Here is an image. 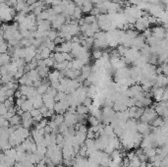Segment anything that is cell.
Here are the masks:
<instances>
[{"label":"cell","mask_w":168,"mask_h":167,"mask_svg":"<svg viewBox=\"0 0 168 167\" xmlns=\"http://www.w3.org/2000/svg\"><path fill=\"white\" fill-rule=\"evenodd\" d=\"M165 123H166V119H163L162 117H158V116H157L156 118L151 123V126L153 127V128H158V127L163 126Z\"/></svg>","instance_id":"obj_20"},{"label":"cell","mask_w":168,"mask_h":167,"mask_svg":"<svg viewBox=\"0 0 168 167\" xmlns=\"http://www.w3.org/2000/svg\"><path fill=\"white\" fill-rule=\"evenodd\" d=\"M88 123L91 124V126H98L99 123H100V121H99V120L96 118V117H94V116H90L88 118Z\"/></svg>","instance_id":"obj_34"},{"label":"cell","mask_w":168,"mask_h":167,"mask_svg":"<svg viewBox=\"0 0 168 167\" xmlns=\"http://www.w3.org/2000/svg\"><path fill=\"white\" fill-rule=\"evenodd\" d=\"M42 102H44V105L45 106V107H47V109H53L56 101H55L54 97L44 94H42Z\"/></svg>","instance_id":"obj_9"},{"label":"cell","mask_w":168,"mask_h":167,"mask_svg":"<svg viewBox=\"0 0 168 167\" xmlns=\"http://www.w3.org/2000/svg\"><path fill=\"white\" fill-rule=\"evenodd\" d=\"M157 116H158V115L156 114L155 110L153 109L152 107H149V108L144 109V111H142V114L140 117V120H141V122L148 123V124H149V125H151V123L156 118Z\"/></svg>","instance_id":"obj_1"},{"label":"cell","mask_w":168,"mask_h":167,"mask_svg":"<svg viewBox=\"0 0 168 167\" xmlns=\"http://www.w3.org/2000/svg\"><path fill=\"white\" fill-rule=\"evenodd\" d=\"M9 121L4 116H0V127H9Z\"/></svg>","instance_id":"obj_38"},{"label":"cell","mask_w":168,"mask_h":167,"mask_svg":"<svg viewBox=\"0 0 168 167\" xmlns=\"http://www.w3.org/2000/svg\"><path fill=\"white\" fill-rule=\"evenodd\" d=\"M16 154H17V151L15 148H10L8 150L4 151V154L6 156H8V157H11V158H14L15 159V156H16Z\"/></svg>","instance_id":"obj_30"},{"label":"cell","mask_w":168,"mask_h":167,"mask_svg":"<svg viewBox=\"0 0 168 167\" xmlns=\"http://www.w3.org/2000/svg\"><path fill=\"white\" fill-rule=\"evenodd\" d=\"M38 0H26V4L28 5V6H31V5H33V4H34L35 2H37Z\"/></svg>","instance_id":"obj_44"},{"label":"cell","mask_w":168,"mask_h":167,"mask_svg":"<svg viewBox=\"0 0 168 167\" xmlns=\"http://www.w3.org/2000/svg\"><path fill=\"white\" fill-rule=\"evenodd\" d=\"M91 74H92V67L88 66V64L87 65H84L83 68L81 69V76H83L85 79H88Z\"/></svg>","instance_id":"obj_25"},{"label":"cell","mask_w":168,"mask_h":167,"mask_svg":"<svg viewBox=\"0 0 168 167\" xmlns=\"http://www.w3.org/2000/svg\"><path fill=\"white\" fill-rule=\"evenodd\" d=\"M63 115H64V123H65L68 127H74L75 124H77L79 122L78 115L76 113H71V112L66 111Z\"/></svg>","instance_id":"obj_4"},{"label":"cell","mask_w":168,"mask_h":167,"mask_svg":"<svg viewBox=\"0 0 168 167\" xmlns=\"http://www.w3.org/2000/svg\"><path fill=\"white\" fill-rule=\"evenodd\" d=\"M0 80H1V83L3 84H7V83H10V82L14 81V77L12 75H10L9 73H6V74H3V75H0Z\"/></svg>","instance_id":"obj_27"},{"label":"cell","mask_w":168,"mask_h":167,"mask_svg":"<svg viewBox=\"0 0 168 167\" xmlns=\"http://www.w3.org/2000/svg\"><path fill=\"white\" fill-rule=\"evenodd\" d=\"M71 49H72V43H71L70 41H64L61 44H59V46H57L55 48V50L57 52L69 53L71 52Z\"/></svg>","instance_id":"obj_11"},{"label":"cell","mask_w":168,"mask_h":167,"mask_svg":"<svg viewBox=\"0 0 168 167\" xmlns=\"http://www.w3.org/2000/svg\"><path fill=\"white\" fill-rule=\"evenodd\" d=\"M37 68H38L37 70L38 72L39 77L42 78V79H45V78L47 77L48 73L50 72V71H49V68H47V67L44 66V65H38Z\"/></svg>","instance_id":"obj_15"},{"label":"cell","mask_w":168,"mask_h":167,"mask_svg":"<svg viewBox=\"0 0 168 167\" xmlns=\"http://www.w3.org/2000/svg\"><path fill=\"white\" fill-rule=\"evenodd\" d=\"M27 75L28 76V78L31 79V81L34 83V82L39 81L40 80V77L38 75V72L37 69H33V70H30L28 72H27Z\"/></svg>","instance_id":"obj_18"},{"label":"cell","mask_w":168,"mask_h":167,"mask_svg":"<svg viewBox=\"0 0 168 167\" xmlns=\"http://www.w3.org/2000/svg\"><path fill=\"white\" fill-rule=\"evenodd\" d=\"M96 22V17L95 16H92V15H90V16H87L84 18V24H87V25H92V23Z\"/></svg>","instance_id":"obj_32"},{"label":"cell","mask_w":168,"mask_h":167,"mask_svg":"<svg viewBox=\"0 0 168 167\" xmlns=\"http://www.w3.org/2000/svg\"><path fill=\"white\" fill-rule=\"evenodd\" d=\"M52 120L54 121V123L57 125V127H58V126L61 125V124L64 123V115L63 114H57V115L52 117Z\"/></svg>","instance_id":"obj_29"},{"label":"cell","mask_w":168,"mask_h":167,"mask_svg":"<svg viewBox=\"0 0 168 167\" xmlns=\"http://www.w3.org/2000/svg\"><path fill=\"white\" fill-rule=\"evenodd\" d=\"M140 164H141V160L139 159L137 155L134 158H132L131 160H129V167H139Z\"/></svg>","instance_id":"obj_31"},{"label":"cell","mask_w":168,"mask_h":167,"mask_svg":"<svg viewBox=\"0 0 168 167\" xmlns=\"http://www.w3.org/2000/svg\"><path fill=\"white\" fill-rule=\"evenodd\" d=\"M164 88H158V87H155L153 86L151 90V94H152V97H153L155 101H161V98H162V95H163V92H164Z\"/></svg>","instance_id":"obj_8"},{"label":"cell","mask_w":168,"mask_h":167,"mask_svg":"<svg viewBox=\"0 0 168 167\" xmlns=\"http://www.w3.org/2000/svg\"><path fill=\"white\" fill-rule=\"evenodd\" d=\"M1 26H2V21L0 20V28H1Z\"/></svg>","instance_id":"obj_47"},{"label":"cell","mask_w":168,"mask_h":167,"mask_svg":"<svg viewBox=\"0 0 168 167\" xmlns=\"http://www.w3.org/2000/svg\"><path fill=\"white\" fill-rule=\"evenodd\" d=\"M44 135H49V134L52 133V129H51V128L49 127L48 125H46V126L44 128Z\"/></svg>","instance_id":"obj_42"},{"label":"cell","mask_w":168,"mask_h":167,"mask_svg":"<svg viewBox=\"0 0 168 167\" xmlns=\"http://www.w3.org/2000/svg\"><path fill=\"white\" fill-rule=\"evenodd\" d=\"M167 77L165 75H162V74H160V75H157L155 80H154V83H153V86L155 87H158V88H166L167 86Z\"/></svg>","instance_id":"obj_10"},{"label":"cell","mask_w":168,"mask_h":167,"mask_svg":"<svg viewBox=\"0 0 168 167\" xmlns=\"http://www.w3.org/2000/svg\"><path fill=\"white\" fill-rule=\"evenodd\" d=\"M55 167H64L61 163H60V164H57V165H55Z\"/></svg>","instance_id":"obj_46"},{"label":"cell","mask_w":168,"mask_h":167,"mask_svg":"<svg viewBox=\"0 0 168 167\" xmlns=\"http://www.w3.org/2000/svg\"><path fill=\"white\" fill-rule=\"evenodd\" d=\"M88 113V107L84 104H79L76 106V114L78 115H87Z\"/></svg>","instance_id":"obj_23"},{"label":"cell","mask_w":168,"mask_h":167,"mask_svg":"<svg viewBox=\"0 0 168 167\" xmlns=\"http://www.w3.org/2000/svg\"><path fill=\"white\" fill-rule=\"evenodd\" d=\"M92 8H94V6H92V3L90 1H85L81 6L82 12L83 13H91Z\"/></svg>","instance_id":"obj_24"},{"label":"cell","mask_w":168,"mask_h":167,"mask_svg":"<svg viewBox=\"0 0 168 167\" xmlns=\"http://www.w3.org/2000/svg\"><path fill=\"white\" fill-rule=\"evenodd\" d=\"M48 81L49 83H52V82H57V81H60V72L57 70L52 71V72H49L48 73Z\"/></svg>","instance_id":"obj_17"},{"label":"cell","mask_w":168,"mask_h":167,"mask_svg":"<svg viewBox=\"0 0 168 167\" xmlns=\"http://www.w3.org/2000/svg\"><path fill=\"white\" fill-rule=\"evenodd\" d=\"M7 112H8V108L3 103H0V116H5Z\"/></svg>","instance_id":"obj_40"},{"label":"cell","mask_w":168,"mask_h":167,"mask_svg":"<svg viewBox=\"0 0 168 167\" xmlns=\"http://www.w3.org/2000/svg\"><path fill=\"white\" fill-rule=\"evenodd\" d=\"M18 83H19L21 86H31L34 87V83L31 81V79L28 78V76L27 75V73H25L24 75L18 80Z\"/></svg>","instance_id":"obj_12"},{"label":"cell","mask_w":168,"mask_h":167,"mask_svg":"<svg viewBox=\"0 0 168 167\" xmlns=\"http://www.w3.org/2000/svg\"><path fill=\"white\" fill-rule=\"evenodd\" d=\"M130 78V69L125 67L123 69H119L116 70V72L114 73V79L115 82H119L121 80H125Z\"/></svg>","instance_id":"obj_6"},{"label":"cell","mask_w":168,"mask_h":167,"mask_svg":"<svg viewBox=\"0 0 168 167\" xmlns=\"http://www.w3.org/2000/svg\"><path fill=\"white\" fill-rule=\"evenodd\" d=\"M160 69H161V74L162 75H167L168 74V67L166 63H161L160 64Z\"/></svg>","instance_id":"obj_39"},{"label":"cell","mask_w":168,"mask_h":167,"mask_svg":"<svg viewBox=\"0 0 168 167\" xmlns=\"http://www.w3.org/2000/svg\"><path fill=\"white\" fill-rule=\"evenodd\" d=\"M167 101H158L153 106V109L155 110L156 114L160 115L163 119H166L167 117Z\"/></svg>","instance_id":"obj_2"},{"label":"cell","mask_w":168,"mask_h":167,"mask_svg":"<svg viewBox=\"0 0 168 167\" xmlns=\"http://www.w3.org/2000/svg\"><path fill=\"white\" fill-rule=\"evenodd\" d=\"M57 35H58V34H57L56 31H53V30H50L47 31V38L49 40L53 41L55 40V38L57 37Z\"/></svg>","instance_id":"obj_35"},{"label":"cell","mask_w":168,"mask_h":167,"mask_svg":"<svg viewBox=\"0 0 168 167\" xmlns=\"http://www.w3.org/2000/svg\"><path fill=\"white\" fill-rule=\"evenodd\" d=\"M152 129V127L148 123H144V122H139L137 123V132L140 133L142 136H146L149 133H152L151 131Z\"/></svg>","instance_id":"obj_7"},{"label":"cell","mask_w":168,"mask_h":167,"mask_svg":"<svg viewBox=\"0 0 168 167\" xmlns=\"http://www.w3.org/2000/svg\"><path fill=\"white\" fill-rule=\"evenodd\" d=\"M57 91H58L55 90V88H51L50 86H49L45 94H48V95H50V97H55V95L57 94Z\"/></svg>","instance_id":"obj_37"},{"label":"cell","mask_w":168,"mask_h":167,"mask_svg":"<svg viewBox=\"0 0 168 167\" xmlns=\"http://www.w3.org/2000/svg\"><path fill=\"white\" fill-rule=\"evenodd\" d=\"M144 154L148 157V159H151L154 155H156V148H142Z\"/></svg>","instance_id":"obj_19"},{"label":"cell","mask_w":168,"mask_h":167,"mask_svg":"<svg viewBox=\"0 0 168 167\" xmlns=\"http://www.w3.org/2000/svg\"><path fill=\"white\" fill-rule=\"evenodd\" d=\"M135 156H136V154H135V152H133V151L128 152V154H127V158L129 159V160H131L132 158H134Z\"/></svg>","instance_id":"obj_43"},{"label":"cell","mask_w":168,"mask_h":167,"mask_svg":"<svg viewBox=\"0 0 168 167\" xmlns=\"http://www.w3.org/2000/svg\"><path fill=\"white\" fill-rule=\"evenodd\" d=\"M69 106L70 105H69V103H68L67 99L65 98L64 100L55 102V105H54V107H53V110H54V112L57 113V114H64V113L67 111V109Z\"/></svg>","instance_id":"obj_5"},{"label":"cell","mask_w":168,"mask_h":167,"mask_svg":"<svg viewBox=\"0 0 168 167\" xmlns=\"http://www.w3.org/2000/svg\"><path fill=\"white\" fill-rule=\"evenodd\" d=\"M9 125H11L12 127H17V126H20L21 124V116L18 115V114H15L13 115L11 118L9 120Z\"/></svg>","instance_id":"obj_22"},{"label":"cell","mask_w":168,"mask_h":167,"mask_svg":"<svg viewBox=\"0 0 168 167\" xmlns=\"http://www.w3.org/2000/svg\"><path fill=\"white\" fill-rule=\"evenodd\" d=\"M102 53H103V51L102 50H100V49H94V51H92V57H94L95 60H98V59H99V58H101L102 57Z\"/></svg>","instance_id":"obj_36"},{"label":"cell","mask_w":168,"mask_h":167,"mask_svg":"<svg viewBox=\"0 0 168 167\" xmlns=\"http://www.w3.org/2000/svg\"><path fill=\"white\" fill-rule=\"evenodd\" d=\"M3 104H4L8 109L11 107H15V99H14V97H7L4 100V102H3Z\"/></svg>","instance_id":"obj_28"},{"label":"cell","mask_w":168,"mask_h":167,"mask_svg":"<svg viewBox=\"0 0 168 167\" xmlns=\"http://www.w3.org/2000/svg\"><path fill=\"white\" fill-rule=\"evenodd\" d=\"M139 167H146V162H141V164H140V166Z\"/></svg>","instance_id":"obj_45"},{"label":"cell","mask_w":168,"mask_h":167,"mask_svg":"<svg viewBox=\"0 0 168 167\" xmlns=\"http://www.w3.org/2000/svg\"><path fill=\"white\" fill-rule=\"evenodd\" d=\"M82 104H84L85 106H87V107H90V106L92 104V99L91 97H86V99L83 101V103Z\"/></svg>","instance_id":"obj_41"},{"label":"cell","mask_w":168,"mask_h":167,"mask_svg":"<svg viewBox=\"0 0 168 167\" xmlns=\"http://www.w3.org/2000/svg\"><path fill=\"white\" fill-rule=\"evenodd\" d=\"M11 62V55L8 52L6 53H0V67L5 66L7 64Z\"/></svg>","instance_id":"obj_14"},{"label":"cell","mask_w":168,"mask_h":167,"mask_svg":"<svg viewBox=\"0 0 168 167\" xmlns=\"http://www.w3.org/2000/svg\"><path fill=\"white\" fill-rule=\"evenodd\" d=\"M33 108H34V105H33V102L31 101V99H26L23 102V104L20 106V109L23 112H30Z\"/></svg>","instance_id":"obj_16"},{"label":"cell","mask_w":168,"mask_h":167,"mask_svg":"<svg viewBox=\"0 0 168 167\" xmlns=\"http://www.w3.org/2000/svg\"><path fill=\"white\" fill-rule=\"evenodd\" d=\"M142 138H144V136L142 135H141L140 133H138V132H136L134 134V137H133V144H134V148H139L140 147V145L142 143Z\"/></svg>","instance_id":"obj_21"},{"label":"cell","mask_w":168,"mask_h":167,"mask_svg":"<svg viewBox=\"0 0 168 167\" xmlns=\"http://www.w3.org/2000/svg\"><path fill=\"white\" fill-rule=\"evenodd\" d=\"M31 101L33 102L34 108H40L42 105H44V102H42V95L40 94H37L35 97H34L33 98H31Z\"/></svg>","instance_id":"obj_13"},{"label":"cell","mask_w":168,"mask_h":167,"mask_svg":"<svg viewBox=\"0 0 168 167\" xmlns=\"http://www.w3.org/2000/svg\"><path fill=\"white\" fill-rule=\"evenodd\" d=\"M21 116V126L26 128V129H30V128L34 125V120L32 117L30 112H23Z\"/></svg>","instance_id":"obj_3"},{"label":"cell","mask_w":168,"mask_h":167,"mask_svg":"<svg viewBox=\"0 0 168 167\" xmlns=\"http://www.w3.org/2000/svg\"><path fill=\"white\" fill-rule=\"evenodd\" d=\"M82 14H83V12H82L81 7L76 6V7H75V10H74L73 15L71 16V17H72V19H74L75 21H78V20L82 19Z\"/></svg>","instance_id":"obj_26"},{"label":"cell","mask_w":168,"mask_h":167,"mask_svg":"<svg viewBox=\"0 0 168 167\" xmlns=\"http://www.w3.org/2000/svg\"><path fill=\"white\" fill-rule=\"evenodd\" d=\"M67 97V94L63 91H57V94L55 95V101H61V100H64Z\"/></svg>","instance_id":"obj_33"}]
</instances>
